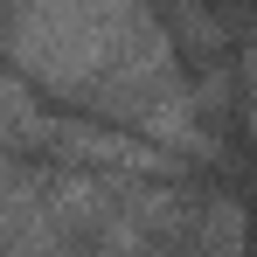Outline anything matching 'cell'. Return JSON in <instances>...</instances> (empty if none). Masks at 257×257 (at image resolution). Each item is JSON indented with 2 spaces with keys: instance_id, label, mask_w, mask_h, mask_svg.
<instances>
[{
  "instance_id": "cell-1",
  "label": "cell",
  "mask_w": 257,
  "mask_h": 257,
  "mask_svg": "<svg viewBox=\"0 0 257 257\" xmlns=\"http://www.w3.org/2000/svg\"><path fill=\"white\" fill-rule=\"evenodd\" d=\"M236 90H243V118L257 132V49H243V63H236Z\"/></svg>"
}]
</instances>
